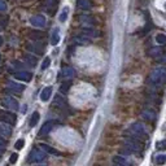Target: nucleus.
<instances>
[{
	"instance_id": "obj_8",
	"label": "nucleus",
	"mask_w": 166,
	"mask_h": 166,
	"mask_svg": "<svg viewBox=\"0 0 166 166\" xmlns=\"http://www.w3.org/2000/svg\"><path fill=\"white\" fill-rule=\"evenodd\" d=\"M30 23L35 28H44L46 26V17L42 14H35L30 18Z\"/></svg>"
},
{
	"instance_id": "obj_27",
	"label": "nucleus",
	"mask_w": 166,
	"mask_h": 166,
	"mask_svg": "<svg viewBox=\"0 0 166 166\" xmlns=\"http://www.w3.org/2000/svg\"><path fill=\"white\" fill-rule=\"evenodd\" d=\"M72 87V81H66L60 86V93H68V91Z\"/></svg>"
},
{
	"instance_id": "obj_14",
	"label": "nucleus",
	"mask_w": 166,
	"mask_h": 166,
	"mask_svg": "<svg viewBox=\"0 0 166 166\" xmlns=\"http://www.w3.org/2000/svg\"><path fill=\"white\" fill-rule=\"evenodd\" d=\"M51 95H52V87L51 86L44 87V88L42 90V92H40V100L42 101H48L49 98H51Z\"/></svg>"
},
{
	"instance_id": "obj_29",
	"label": "nucleus",
	"mask_w": 166,
	"mask_h": 166,
	"mask_svg": "<svg viewBox=\"0 0 166 166\" xmlns=\"http://www.w3.org/2000/svg\"><path fill=\"white\" fill-rule=\"evenodd\" d=\"M30 38L34 39V40H40V39L44 38V34H43V33H39V31H34V33L30 34Z\"/></svg>"
},
{
	"instance_id": "obj_2",
	"label": "nucleus",
	"mask_w": 166,
	"mask_h": 166,
	"mask_svg": "<svg viewBox=\"0 0 166 166\" xmlns=\"http://www.w3.org/2000/svg\"><path fill=\"white\" fill-rule=\"evenodd\" d=\"M130 133L133 134L131 138H135V139H138V140H140V142L148 138V133H147L144 125L139 123V122H135V123H133L130 126Z\"/></svg>"
},
{
	"instance_id": "obj_36",
	"label": "nucleus",
	"mask_w": 166,
	"mask_h": 166,
	"mask_svg": "<svg viewBox=\"0 0 166 166\" xmlns=\"http://www.w3.org/2000/svg\"><path fill=\"white\" fill-rule=\"evenodd\" d=\"M157 148H158V149H166V140L157 143Z\"/></svg>"
},
{
	"instance_id": "obj_34",
	"label": "nucleus",
	"mask_w": 166,
	"mask_h": 166,
	"mask_svg": "<svg viewBox=\"0 0 166 166\" xmlns=\"http://www.w3.org/2000/svg\"><path fill=\"white\" fill-rule=\"evenodd\" d=\"M51 65V58L49 57H46L44 61H43V64H42V70H46V69H48Z\"/></svg>"
},
{
	"instance_id": "obj_5",
	"label": "nucleus",
	"mask_w": 166,
	"mask_h": 166,
	"mask_svg": "<svg viewBox=\"0 0 166 166\" xmlns=\"http://www.w3.org/2000/svg\"><path fill=\"white\" fill-rule=\"evenodd\" d=\"M16 114H13L12 112H7L0 109V122L3 123H8V125H14L16 123Z\"/></svg>"
},
{
	"instance_id": "obj_22",
	"label": "nucleus",
	"mask_w": 166,
	"mask_h": 166,
	"mask_svg": "<svg viewBox=\"0 0 166 166\" xmlns=\"http://www.w3.org/2000/svg\"><path fill=\"white\" fill-rule=\"evenodd\" d=\"M78 20H79L81 23H86V25H92L95 22V20L88 14H81L79 17H78Z\"/></svg>"
},
{
	"instance_id": "obj_18",
	"label": "nucleus",
	"mask_w": 166,
	"mask_h": 166,
	"mask_svg": "<svg viewBox=\"0 0 166 166\" xmlns=\"http://www.w3.org/2000/svg\"><path fill=\"white\" fill-rule=\"evenodd\" d=\"M77 4H78V8L82 11H90L91 9L90 0H77Z\"/></svg>"
},
{
	"instance_id": "obj_39",
	"label": "nucleus",
	"mask_w": 166,
	"mask_h": 166,
	"mask_svg": "<svg viewBox=\"0 0 166 166\" xmlns=\"http://www.w3.org/2000/svg\"><path fill=\"white\" fill-rule=\"evenodd\" d=\"M26 109H28V108H26V105H23V107L21 108V112H22V113H25V112H26Z\"/></svg>"
},
{
	"instance_id": "obj_17",
	"label": "nucleus",
	"mask_w": 166,
	"mask_h": 166,
	"mask_svg": "<svg viewBox=\"0 0 166 166\" xmlns=\"http://www.w3.org/2000/svg\"><path fill=\"white\" fill-rule=\"evenodd\" d=\"M23 61H25V63H28L30 66H35L38 64V58L34 56V55H31V53L23 55Z\"/></svg>"
},
{
	"instance_id": "obj_15",
	"label": "nucleus",
	"mask_w": 166,
	"mask_h": 166,
	"mask_svg": "<svg viewBox=\"0 0 166 166\" xmlns=\"http://www.w3.org/2000/svg\"><path fill=\"white\" fill-rule=\"evenodd\" d=\"M56 8H57V2H56V0H48V2L46 3V9H47V12L51 16L55 14Z\"/></svg>"
},
{
	"instance_id": "obj_4",
	"label": "nucleus",
	"mask_w": 166,
	"mask_h": 166,
	"mask_svg": "<svg viewBox=\"0 0 166 166\" xmlns=\"http://www.w3.org/2000/svg\"><path fill=\"white\" fill-rule=\"evenodd\" d=\"M125 148L127 151H130L131 153H139V152H142L143 147H142L140 140H138L135 138H128L125 142Z\"/></svg>"
},
{
	"instance_id": "obj_38",
	"label": "nucleus",
	"mask_w": 166,
	"mask_h": 166,
	"mask_svg": "<svg viewBox=\"0 0 166 166\" xmlns=\"http://www.w3.org/2000/svg\"><path fill=\"white\" fill-rule=\"evenodd\" d=\"M17 158H18V154H17V153L11 154V158H9L11 163H16V162H17Z\"/></svg>"
},
{
	"instance_id": "obj_7",
	"label": "nucleus",
	"mask_w": 166,
	"mask_h": 166,
	"mask_svg": "<svg viewBox=\"0 0 166 166\" xmlns=\"http://www.w3.org/2000/svg\"><path fill=\"white\" fill-rule=\"evenodd\" d=\"M57 125V121H53V119H51V121H47L44 125L42 126V128L39 130V136H46L48 135L52 130H53V127Z\"/></svg>"
},
{
	"instance_id": "obj_1",
	"label": "nucleus",
	"mask_w": 166,
	"mask_h": 166,
	"mask_svg": "<svg viewBox=\"0 0 166 166\" xmlns=\"http://www.w3.org/2000/svg\"><path fill=\"white\" fill-rule=\"evenodd\" d=\"M166 83V68L157 66L148 77V84L152 87H162Z\"/></svg>"
},
{
	"instance_id": "obj_16",
	"label": "nucleus",
	"mask_w": 166,
	"mask_h": 166,
	"mask_svg": "<svg viewBox=\"0 0 166 166\" xmlns=\"http://www.w3.org/2000/svg\"><path fill=\"white\" fill-rule=\"evenodd\" d=\"M61 74H63L64 78H73L75 75V70L72 66H64L61 69Z\"/></svg>"
},
{
	"instance_id": "obj_33",
	"label": "nucleus",
	"mask_w": 166,
	"mask_h": 166,
	"mask_svg": "<svg viewBox=\"0 0 166 166\" xmlns=\"http://www.w3.org/2000/svg\"><path fill=\"white\" fill-rule=\"evenodd\" d=\"M165 162H166V156L160 154V156L156 157V163H157V165H162V163H165Z\"/></svg>"
},
{
	"instance_id": "obj_43",
	"label": "nucleus",
	"mask_w": 166,
	"mask_h": 166,
	"mask_svg": "<svg viewBox=\"0 0 166 166\" xmlns=\"http://www.w3.org/2000/svg\"><path fill=\"white\" fill-rule=\"evenodd\" d=\"M0 157H2V154H0Z\"/></svg>"
},
{
	"instance_id": "obj_21",
	"label": "nucleus",
	"mask_w": 166,
	"mask_h": 166,
	"mask_svg": "<svg viewBox=\"0 0 166 166\" xmlns=\"http://www.w3.org/2000/svg\"><path fill=\"white\" fill-rule=\"evenodd\" d=\"M113 163H118V165H123V166H131V163L127 161V158L122 156H114L113 157Z\"/></svg>"
},
{
	"instance_id": "obj_28",
	"label": "nucleus",
	"mask_w": 166,
	"mask_h": 166,
	"mask_svg": "<svg viewBox=\"0 0 166 166\" xmlns=\"http://www.w3.org/2000/svg\"><path fill=\"white\" fill-rule=\"evenodd\" d=\"M28 49L31 51V52H35L38 55H42L43 53V47L38 46V44H29L28 46Z\"/></svg>"
},
{
	"instance_id": "obj_35",
	"label": "nucleus",
	"mask_w": 166,
	"mask_h": 166,
	"mask_svg": "<svg viewBox=\"0 0 166 166\" xmlns=\"http://www.w3.org/2000/svg\"><path fill=\"white\" fill-rule=\"evenodd\" d=\"M7 147V140H4L3 138H0V154H3Z\"/></svg>"
},
{
	"instance_id": "obj_37",
	"label": "nucleus",
	"mask_w": 166,
	"mask_h": 166,
	"mask_svg": "<svg viewBox=\"0 0 166 166\" xmlns=\"http://www.w3.org/2000/svg\"><path fill=\"white\" fill-rule=\"evenodd\" d=\"M7 11V3L4 0H0V12H5Z\"/></svg>"
},
{
	"instance_id": "obj_24",
	"label": "nucleus",
	"mask_w": 166,
	"mask_h": 166,
	"mask_svg": "<svg viewBox=\"0 0 166 166\" xmlns=\"http://www.w3.org/2000/svg\"><path fill=\"white\" fill-rule=\"evenodd\" d=\"M82 33H83V35H86V37H93V38L99 37V33L96 30H93L92 28H83Z\"/></svg>"
},
{
	"instance_id": "obj_9",
	"label": "nucleus",
	"mask_w": 166,
	"mask_h": 166,
	"mask_svg": "<svg viewBox=\"0 0 166 166\" xmlns=\"http://www.w3.org/2000/svg\"><path fill=\"white\" fill-rule=\"evenodd\" d=\"M14 78H16V79H18V81H21V82H30L33 79V73L21 70V72L14 73Z\"/></svg>"
},
{
	"instance_id": "obj_31",
	"label": "nucleus",
	"mask_w": 166,
	"mask_h": 166,
	"mask_svg": "<svg viewBox=\"0 0 166 166\" xmlns=\"http://www.w3.org/2000/svg\"><path fill=\"white\" fill-rule=\"evenodd\" d=\"M156 42L158 44H166V35L165 34H157L156 35Z\"/></svg>"
},
{
	"instance_id": "obj_19",
	"label": "nucleus",
	"mask_w": 166,
	"mask_h": 166,
	"mask_svg": "<svg viewBox=\"0 0 166 166\" xmlns=\"http://www.w3.org/2000/svg\"><path fill=\"white\" fill-rule=\"evenodd\" d=\"M53 105H55V107H57V108H63V107H65V99H64V96H61L60 93L55 95Z\"/></svg>"
},
{
	"instance_id": "obj_41",
	"label": "nucleus",
	"mask_w": 166,
	"mask_h": 166,
	"mask_svg": "<svg viewBox=\"0 0 166 166\" xmlns=\"http://www.w3.org/2000/svg\"><path fill=\"white\" fill-rule=\"evenodd\" d=\"M114 166H123V165H118V163H114Z\"/></svg>"
},
{
	"instance_id": "obj_25",
	"label": "nucleus",
	"mask_w": 166,
	"mask_h": 166,
	"mask_svg": "<svg viewBox=\"0 0 166 166\" xmlns=\"http://www.w3.org/2000/svg\"><path fill=\"white\" fill-rule=\"evenodd\" d=\"M60 42V34H58V29H55L53 33H52V37H51V44L52 46H57Z\"/></svg>"
},
{
	"instance_id": "obj_32",
	"label": "nucleus",
	"mask_w": 166,
	"mask_h": 166,
	"mask_svg": "<svg viewBox=\"0 0 166 166\" xmlns=\"http://www.w3.org/2000/svg\"><path fill=\"white\" fill-rule=\"evenodd\" d=\"M23 145H25V140H23V139H18V140L16 142V144H14V148L17 151H20V149L23 148Z\"/></svg>"
},
{
	"instance_id": "obj_11",
	"label": "nucleus",
	"mask_w": 166,
	"mask_h": 166,
	"mask_svg": "<svg viewBox=\"0 0 166 166\" xmlns=\"http://www.w3.org/2000/svg\"><path fill=\"white\" fill-rule=\"evenodd\" d=\"M0 135L4 136V138H9L12 135V127L11 125L8 123H0Z\"/></svg>"
},
{
	"instance_id": "obj_10",
	"label": "nucleus",
	"mask_w": 166,
	"mask_h": 166,
	"mask_svg": "<svg viewBox=\"0 0 166 166\" xmlns=\"http://www.w3.org/2000/svg\"><path fill=\"white\" fill-rule=\"evenodd\" d=\"M39 148H40L42 151H44L46 153H48V154H53V156H63V153H61L60 151L55 149L53 147H51V145H48V144L40 143V144H39Z\"/></svg>"
},
{
	"instance_id": "obj_42",
	"label": "nucleus",
	"mask_w": 166,
	"mask_h": 166,
	"mask_svg": "<svg viewBox=\"0 0 166 166\" xmlns=\"http://www.w3.org/2000/svg\"><path fill=\"white\" fill-rule=\"evenodd\" d=\"M37 166H48V165H37Z\"/></svg>"
},
{
	"instance_id": "obj_30",
	"label": "nucleus",
	"mask_w": 166,
	"mask_h": 166,
	"mask_svg": "<svg viewBox=\"0 0 166 166\" xmlns=\"http://www.w3.org/2000/svg\"><path fill=\"white\" fill-rule=\"evenodd\" d=\"M68 13H69V8H68V7H65L64 9H63V12H61L60 17H58L61 22H65V21H66V18H68Z\"/></svg>"
},
{
	"instance_id": "obj_6",
	"label": "nucleus",
	"mask_w": 166,
	"mask_h": 166,
	"mask_svg": "<svg viewBox=\"0 0 166 166\" xmlns=\"http://www.w3.org/2000/svg\"><path fill=\"white\" fill-rule=\"evenodd\" d=\"M2 104L5 107V108H8V109H11V110H13V112H16V110H18V101H17L13 96H5V98L3 99V101H2Z\"/></svg>"
},
{
	"instance_id": "obj_20",
	"label": "nucleus",
	"mask_w": 166,
	"mask_h": 166,
	"mask_svg": "<svg viewBox=\"0 0 166 166\" xmlns=\"http://www.w3.org/2000/svg\"><path fill=\"white\" fill-rule=\"evenodd\" d=\"M142 117L145 119V121H153L156 118V113L151 109H145L142 112Z\"/></svg>"
},
{
	"instance_id": "obj_12",
	"label": "nucleus",
	"mask_w": 166,
	"mask_h": 166,
	"mask_svg": "<svg viewBox=\"0 0 166 166\" xmlns=\"http://www.w3.org/2000/svg\"><path fill=\"white\" fill-rule=\"evenodd\" d=\"M8 88H9L12 92H16V93H20L25 90V86L21 84V83H16V82H8Z\"/></svg>"
},
{
	"instance_id": "obj_3",
	"label": "nucleus",
	"mask_w": 166,
	"mask_h": 166,
	"mask_svg": "<svg viewBox=\"0 0 166 166\" xmlns=\"http://www.w3.org/2000/svg\"><path fill=\"white\" fill-rule=\"evenodd\" d=\"M47 160V153L42 149H31L28 157L29 163H40Z\"/></svg>"
},
{
	"instance_id": "obj_23",
	"label": "nucleus",
	"mask_w": 166,
	"mask_h": 166,
	"mask_svg": "<svg viewBox=\"0 0 166 166\" xmlns=\"http://www.w3.org/2000/svg\"><path fill=\"white\" fill-rule=\"evenodd\" d=\"M148 55L151 57H160L162 55V48L161 47H153L148 51Z\"/></svg>"
},
{
	"instance_id": "obj_13",
	"label": "nucleus",
	"mask_w": 166,
	"mask_h": 166,
	"mask_svg": "<svg viewBox=\"0 0 166 166\" xmlns=\"http://www.w3.org/2000/svg\"><path fill=\"white\" fill-rule=\"evenodd\" d=\"M73 40H74V43H77V44H79V46H87V44H90V43H91L90 38L86 37V35H83V34H82V35L74 37Z\"/></svg>"
},
{
	"instance_id": "obj_26",
	"label": "nucleus",
	"mask_w": 166,
	"mask_h": 166,
	"mask_svg": "<svg viewBox=\"0 0 166 166\" xmlns=\"http://www.w3.org/2000/svg\"><path fill=\"white\" fill-rule=\"evenodd\" d=\"M39 118H40V116H39V113L38 112H34L33 114H31V118H30V122H29V125H30V127H34L35 126L38 122H39Z\"/></svg>"
},
{
	"instance_id": "obj_40",
	"label": "nucleus",
	"mask_w": 166,
	"mask_h": 166,
	"mask_svg": "<svg viewBox=\"0 0 166 166\" xmlns=\"http://www.w3.org/2000/svg\"><path fill=\"white\" fill-rule=\"evenodd\" d=\"M2 46H3V38L0 37V47H2Z\"/></svg>"
}]
</instances>
